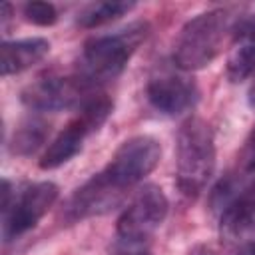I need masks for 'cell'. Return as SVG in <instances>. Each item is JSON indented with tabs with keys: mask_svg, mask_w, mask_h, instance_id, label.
Segmentation results:
<instances>
[{
	"mask_svg": "<svg viewBox=\"0 0 255 255\" xmlns=\"http://www.w3.org/2000/svg\"><path fill=\"white\" fill-rule=\"evenodd\" d=\"M237 16L225 8H215L187 20L177 34L173 62L179 70H201L209 66L233 34Z\"/></svg>",
	"mask_w": 255,
	"mask_h": 255,
	"instance_id": "obj_1",
	"label": "cell"
},
{
	"mask_svg": "<svg viewBox=\"0 0 255 255\" xmlns=\"http://www.w3.org/2000/svg\"><path fill=\"white\" fill-rule=\"evenodd\" d=\"M145 36H147V24L133 22L128 28L118 30L114 34L96 36L88 40L80 58L78 76L90 88L116 80L124 72L133 52L145 40Z\"/></svg>",
	"mask_w": 255,
	"mask_h": 255,
	"instance_id": "obj_2",
	"label": "cell"
},
{
	"mask_svg": "<svg viewBox=\"0 0 255 255\" xmlns=\"http://www.w3.org/2000/svg\"><path fill=\"white\" fill-rule=\"evenodd\" d=\"M175 165H177V187L195 197L213 175L215 169V143L211 128L193 118L185 122L177 133L175 145Z\"/></svg>",
	"mask_w": 255,
	"mask_h": 255,
	"instance_id": "obj_3",
	"label": "cell"
},
{
	"mask_svg": "<svg viewBox=\"0 0 255 255\" xmlns=\"http://www.w3.org/2000/svg\"><path fill=\"white\" fill-rule=\"evenodd\" d=\"M159 159H161L159 141L151 135H135L126 139L116 149L104 173L118 187L129 189L135 183H139L145 175H149L157 167Z\"/></svg>",
	"mask_w": 255,
	"mask_h": 255,
	"instance_id": "obj_4",
	"label": "cell"
},
{
	"mask_svg": "<svg viewBox=\"0 0 255 255\" xmlns=\"http://www.w3.org/2000/svg\"><path fill=\"white\" fill-rule=\"evenodd\" d=\"M58 185L52 181H40L28 185L24 191L2 205V235L4 241H12L30 231L56 203Z\"/></svg>",
	"mask_w": 255,
	"mask_h": 255,
	"instance_id": "obj_5",
	"label": "cell"
},
{
	"mask_svg": "<svg viewBox=\"0 0 255 255\" xmlns=\"http://www.w3.org/2000/svg\"><path fill=\"white\" fill-rule=\"evenodd\" d=\"M169 203L165 193L155 185H145L135 193L118 219V237L126 243L149 239L165 221Z\"/></svg>",
	"mask_w": 255,
	"mask_h": 255,
	"instance_id": "obj_6",
	"label": "cell"
},
{
	"mask_svg": "<svg viewBox=\"0 0 255 255\" xmlns=\"http://www.w3.org/2000/svg\"><path fill=\"white\" fill-rule=\"evenodd\" d=\"M92 88L80 78H64V76H48L30 84L22 92V102L38 112H62L70 108H80L92 94Z\"/></svg>",
	"mask_w": 255,
	"mask_h": 255,
	"instance_id": "obj_7",
	"label": "cell"
},
{
	"mask_svg": "<svg viewBox=\"0 0 255 255\" xmlns=\"http://www.w3.org/2000/svg\"><path fill=\"white\" fill-rule=\"evenodd\" d=\"M124 193L126 189L118 187L104 171H100L74 191L66 205V217L70 221H78L104 215L124 201Z\"/></svg>",
	"mask_w": 255,
	"mask_h": 255,
	"instance_id": "obj_8",
	"label": "cell"
},
{
	"mask_svg": "<svg viewBox=\"0 0 255 255\" xmlns=\"http://www.w3.org/2000/svg\"><path fill=\"white\" fill-rule=\"evenodd\" d=\"M147 102L165 116H177L193 106L195 102V88L181 76L173 74H159L153 76L147 84Z\"/></svg>",
	"mask_w": 255,
	"mask_h": 255,
	"instance_id": "obj_9",
	"label": "cell"
},
{
	"mask_svg": "<svg viewBox=\"0 0 255 255\" xmlns=\"http://www.w3.org/2000/svg\"><path fill=\"white\" fill-rule=\"evenodd\" d=\"M225 70L227 78L235 84L247 80L255 72V16L237 18Z\"/></svg>",
	"mask_w": 255,
	"mask_h": 255,
	"instance_id": "obj_10",
	"label": "cell"
},
{
	"mask_svg": "<svg viewBox=\"0 0 255 255\" xmlns=\"http://www.w3.org/2000/svg\"><path fill=\"white\" fill-rule=\"evenodd\" d=\"M50 52V42L44 38H26V40H12L2 42L0 48V66L2 76L20 74L38 62H42Z\"/></svg>",
	"mask_w": 255,
	"mask_h": 255,
	"instance_id": "obj_11",
	"label": "cell"
},
{
	"mask_svg": "<svg viewBox=\"0 0 255 255\" xmlns=\"http://www.w3.org/2000/svg\"><path fill=\"white\" fill-rule=\"evenodd\" d=\"M92 133V129L76 116V120H72L46 147L42 159H40V167L42 169H56L60 165H64L66 161H70L74 155L80 153L84 139Z\"/></svg>",
	"mask_w": 255,
	"mask_h": 255,
	"instance_id": "obj_12",
	"label": "cell"
},
{
	"mask_svg": "<svg viewBox=\"0 0 255 255\" xmlns=\"http://www.w3.org/2000/svg\"><path fill=\"white\" fill-rule=\"evenodd\" d=\"M133 8V2H96L86 6L80 14H78V26L82 28H96L102 24H108L124 14H128Z\"/></svg>",
	"mask_w": 255,
	"mask_h": 255,
	"instance_id": "obj_13",
	"label": "cell"
},
{
	"mask_svg": "<svg viewBox=\"0 0 255 255\" xmlns=\"http://www.w3.org/2000/svg\"><path fill=\"white\" fill-rule=\"evenodd\" d=\"M46 137V129L42 124H26L22 126L16 133H14V139H12V151L14 153H32L34 149H38L42 145Z\"/></svg>",
	"mask_w": 255,
	"mask_h": 255,
	"instance_id": "obj_14",
	"label": "cell"
},
{
	"mask_svg": "<svg viewBox=\"0 0 255 255\" xmlns=\"http://www.w3.org/2000/svg\"><path fill=\"white\" fill-rule=\"evenodd\" d=\"M24 16L28 22L38 26H52L58 20V12L50 2H28L24 6Z\"/></svg>",
	"mask_w": 255,
	"mask_h": 255,
	"instance_id": "obj_15",
	"label": "cell"
},
{
	"mask_svg": "<svg viewBox=\"0 0 255 255\" xmlns=\"http://www.w3.org/2000/svg\"><path fill=\"white\" fill-rule=\"evenodd\" d=\"M189 255H213V253H211L209 247H205V245H197Z\"/></svg>",
	"mask_w": 255,
	"mask_h": 255,
	"instance_id": "obj_16",
	"label": "cell"
},
{
	"mask_svg": "<svg viewBox=\"0 0 255 255\" xmlns=\"http://www.w3.org/2000/svg\"><path fill=\"white\" fill-rule=\"evenodd\" d=\"M247 100H249V106L255 110V78H253V82H251V86H249V96H247Z\"/></svg>",
	"mask_w": 255,
	"mask_h": 255,
	"instance_id": "obj_17",
	"label": "cell"
},
{
	"mask_svg": "<svg viewBox=\"0 0 255 255\" xmlns=\"http://www.w3.org/2000/svg\"><path fill=\"white\" fill-rule=\"evenodd\" d=\"M251 145L255 147V129H253V133H251Z\"/></svg>",
	"mask_w": 255,
	"mask_h": 255,
	"instance_id": "obj_18",
	"label": "cell"
},
{
	"mask_svg": "<svg viewBox=\"0 0 255 255\" xmlns=\"http://www.w3.org/2000/svg\"><path fill=\"white\" fill-rule=\"evenodd\" d=\"M239 255H251V249H247V251H241Z\"/></svg>",
	"mask_w": 255,
	"mask_h": 255,
	"instance_id": "obj_19",
	"label": "cell"
},
{
	"mask_svg": "<svg viewBox=\"0 0 255 255\" xmlns=\"http://www.w3.org/2000/svg\"><path fill=\"white\" fill-rule=\"evenodd\" d=\"M251 255H255V247H253V249H251Z\"/></svg>",
	"mask_w": 255,
	"mask_h": 255,
	"instance_id": "obj_20",
	"label": "cell"
},
{
	"mask_svg": "<svg viewBox=\"0 0 255 255\" xmlns=\"http://www.w3.org/2000/svg\"><path fill=\"white\" fill-rule=\"evenodd\" d=\"M137 255H147V253H137Z\"/></svg>",
	"mask_w": 255,
	"mask_h": 255,
	"instance_id": "obj_21",
	"label": "cell"
}]
</instances>
